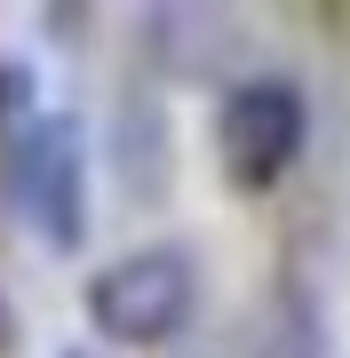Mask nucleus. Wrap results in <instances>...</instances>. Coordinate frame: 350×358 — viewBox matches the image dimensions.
Wrapping results in <instances>:
<instances>
[{"instance_id":"nucleus-1","label":"nucleus","mask_w":350,"mask_h":358,"mask_svg":"<svg viewBox=\"0 0 350 358\" xmlns=\"http://www.w3.org/2000/svg\"><path fill=\"white\" fill-rule=\"evenodd\" d=\"M8 199L56 255L88 239V143L72 112H32L8 136Z\"/></svg>"},{"instance_id":"nucleus-2","label":"nucleus","mask_w":350,"mask_h":358,"mask_svg":"<svg viewBox=\"0 0 350 358\" xmlns=\"http://www.w3.org/2000/svg\"><path fill=\"white\" fill-rule=\"evenodd\" d=\"M191 303H199V271H191L183 247H136V255H119V263H104V271L88 279V319H96V334L136 343V350L168 343V334L191 319Z\"/></svg>"},{"instance_id":"nucleus-3","label":"nucleus","mask_w":350,"mask_h":358,"mask_svg":"<svg viewBox=\"0 0 350 358\" xmlns=\"http://www.w3.org/2000/svg\"><path fill=\"white\" fill-rule=\"evenodd\" d=\"M302 136H311V112H302L295 80H239L215 112V159L231 192H271L286 167L302 159Z\"/></svg>"},{"instance_id":"nucleus-4","label":"nucleus","mask_w":350,"mask_h":358,"mask_svg":"<svg viewBox=\"0 0 350 358\" xmlns=\"http://www.w3.org/2000/svg\"><path fill=\"white\" fill-rule=\"evenodd\" d=\"M247 358H326V327H319L311 294H302L295 279H286V287L271 294V310H263L255 350H247Z\"/></svg>"},{"instance_id":"nucleus-5","label":"nucleus","mask_w":350,"mask_h":358,"mask_svg":"<svg viewBox=\"0 0 350 358\" xmlns=\"http://www.w3.org/2000/svg\"><path fill=\"white\" fill-rule=\"evenodd\" d=\"M32 112H40V72H32V56H0V143L24 128Z\"/></svg>"},{"instance_id":"nucleus-6","label":"nucleus","mask_w":350,"mask_h":358,"mask_svg":"<svg viewBox=\"0 0 350 358\" xmlns=\"http://www.w3.org/2000/svg\"><path fill=\"white\" fill-rule=\"evenodd\" d=\"M16 343V319H8V303H0V350H8Z\"/></svg>"},{"instance_id":"nucleus-7","label":"nucleus","mask_w":350,"mask_h":358,"mask_svg":"<svg viewBox=\"0 0 350 358\" xmlns=\"http://www.w3.org/2000/svg\"><path fill=\"white\" fill-rule=\"evenodd\" d=\"M64 358H88V350H64Z\"/></svg>"}]
</instances>
